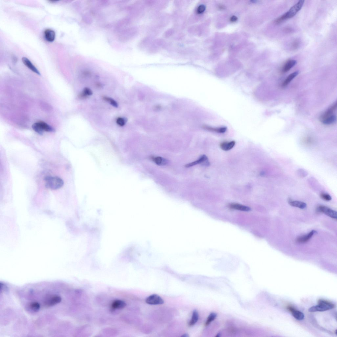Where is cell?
I'll use <instances>...</instances> for the list:
<instances>
[{
  "instance_id": "cell-1",
  "label": "cell",
  "mask_w": 337,
  "mask_h": 337,
  "mask_svg": "<svg viewBox=\"0 0 337 337\" xmlns=\"http://www.w3.org/2000/svg\"><path fill=\"white\" fill-rule=\"evenodd\" d=\"M304 2L305 1L303 0H300L292 6L288 11L277 19L275 22L276 24H279L286 19L293 17L301 9Z\"/></svg>"
},
{
  "instance_id": "cell-2",
  "label": "cell",
  "mask_w": 337,
  "mask_h": 337,
  "mask_svg": "<svg viewBox=\"0 0 337 337\" xmlns=\"http://www.w3.org/2000/svg\"><path fill=\"white\" fill-rule=\"evenodd\" d=\"M45 186L53 190L60 189L63 186L64 181L58 177L47 176L45 177Z\"/></svg>"
},
{
  "instance_id": "cell-3",
  "label": "cell",
  "mask_w": 337,
  "mask_h": 337,
  "mask_svg": "<svg viewBox=\"0 0 337 337\" xmlns=\"http://www.w3.org/2000/svg\"><path fill=\"white\" fill-rule=\"evenodd\" d=\"M335 308V305L327 300L322 299L318 300V305L313 306L309 309L310 312H324Z\"/></svg>"
},
{
  "instance_id": "cell-4",
  "label": "cell",
  "mask_w": 337,
  "mask_h": 337,
  "mask_svg": "<svg viewBox=\"0 0 337 337\" xmlns=\"http://www.w3.org/2000/svg\"><path fill=\"white\" fill-rule=\"evenodd\" d=\"M33 129L36 133L40 135H42L44 131L48 132H54V129L45 122L39 121L33 124L32 125Z\"/></svg>"
},
{
  "instance_id": "cell-5",
  "label": "cell",
  "mask_w": 337,
  "mask_h": 337,
  "mask_svg": "<svg viewBox=\"0 0 337 337\" xmlns=\"http://www.w3.org/2000/svg\"><path fill=\"white\" fill-rule=\"evenodd\" d=\"M317 210L318 212L324 213L332 218L337 219L336 211L330 209L328 207L324 206H320L318 207Z\"/></svg>"
},
{
  "instance_id": "cell-6",
  "label": "cell",
  "mask_w": 337,
  "mask_h": 337,
  "mask_svg": "<svg viewBox=\"0 0 337 337\" xmlns=\"http://www.w3.org/2000/svg\"><path fill=\"white\" fill-rule=\"evenodd\" d=\"M146 302L148 304L151 305H162L164 303L163 300L156 294L148 297L146 300Z\"/></svg>"
},
{
  "instance_id": "cell-7",
  "label": "cell",
  "mask_w": 337,
  "mask_h": 337,
  "mask_svg": "<svg viewBox=\"0 0 337 337\" xmlns=\"http://www.w3.org/2000/svg\"><path fill=\"white\" fill-rule=\"evenodd\" d=\"M199 164H202L204 166H209V163L208 161V158L206 155H202L199 160L186 165L185 167L189 168Z\"/></svg>"
},
{
  "instance_id": "cell-8",
  "label": "cell",
  "mask_w": 337,
  "mask_h": 337,
  "mask_svg": "<svg viewBox=\"0 0 337 337\" xmlns=\"http://www.w3.org/2000/svg\"><path fill=\"white\" fill-rule=\"evenodd\" d=\"M62 299L61 297L58 296H53L49 297L45 302V305L48 307L54 306L61 302Z\"/></svg>"
},
{
  "instance_id": "cell-9",
  "label": "cell",
  "mask_w": 337,
  "mask_h": 337,
  "mask_svg": "<svg viewBox=\"0 0 337 337\" xmlns=\"http://www.w3.org/2000/svg\"><path fill=\"white\" fill-rule=\"evenodd\" d=\"M288 309L292 313L293 316L296 319L298 320H302L305 318L304 315L303 313L297 310L292 306H289Z\"/></svg>"
},
{
  "instance_id": "cell-10",
  "label": "cell",
  "mask_w": 337,
  "mask_h": 337,
  "mask_svg": "<svg viewBox=\"0 0 337 337\" xmlns=\"http://www.w3.org/2000/svg\"><path fill=\"white\" fill-rule=\"evenodd\" d=\"M22 61L23 63L32 72L38 75H41L40 72H39L38 69L32 64L30 60H29L28 58L25 57H22Z\"/></svg>"
},
{
  "instance_id": "cell-11",
  "label": "cell",
  "mask_w": 337,
  "mask_h": 337,
  "mask_svg": "<svg viewBox=\"0 0 337 337\" xmlns=\"http://www.w3.org/2000/svg\"><path fill=\"white\" fill-rule=\"evenodd\" d=\"M44 35L46 40L48 42H52L55 40V33L51 29H46L44 32Z\"/></svg>"
},
{
  "instance_id": "cell-12",
  "label": "cell",
  "mask_w": 337,
  "mask_h": 337,
  "mask_svg": "<svg viewBox=\"0 0 337 337\" xmlns=\"http://www.w3.org/2000/svg\"><path fill=\"white\" fill-rule=\"evenodd\" d=\"M316 233H317V231L315 230H312L311 232L306 235L298 238L297 239V242L301 243L307 242L312 238L315 234Z\"/></svg>"
},
{
  "instance_id": "cell-13",
  "label": "cell",
  "mask_w": 337,
  "mask_h": 337,
  "mask_svg": "<svg viewBox=\"0 0 337 337\" xmlns=\"http://www.w3.org/2000/svg\"><path fill=\"white\" fill-rule=\"evenodd\" d=\"M337 108V102L333 104L320 117V120L321 121L324 119L333 114V112L336 110Z\"/></svg>"
},
{
  "instance_id": "cell-14",
  "label": "cell",
  "mask_w": 337,
  "mask_h": 337,
  "mask_svg": "<svg viewBox=\"0 0 337 337\" xmlns=\"http://www.w3.org/2000/svg\"><path fill=\"white\" fill-rule=\"evenodd\" d=\"M229 207L231 209L241 211H245V212L249 211L251 210L250 208L248 207L236 203L230 204L229 205Z\"/></svg>"
},
{
  "instance_id": "cell-15",
  "label": "cell",
  "mask_w": 337,
  "mask_h": 337,
  "mask_svg": "<svg viewBox=\"0 0 337 337\" xmlns=\"http://www.w3.org/2000/svg\"><path fill=\"white\" fill-rule=\"evenodd\" d=\"M236 142L234 141L229 142H224L220 145L221 149L224 151H229L235 146Z\"/></svg>"
},
{
  "instance_id": "cell-16",
  "label": "cell",
  "mask_w": 337,
  "mask_h": 337,
  "mask_svg": "<svg viewBox=\"0 0 337 337\" xmlns=\"http://www.w3.org/2000/svg\"><path fill=\"white\" fill-rule=\"evenodd\" d=\"M126 306V303L123 300H117L112 303L111 306L114 309H121L124 308Z\"/></svg>"
},
{
  "instance_id": "cell-17",
  "label": "cell",
  "mask_w": 337,
  "mask_h": 337,
  "mask_svg": "<svg viewBox=\"0 0 337 337\" xmlns=\"http://www.w3.org/2000/svg\"><path fill=\"white\" fill-rule=\"evenodd\" d=\"M297 63L296 61L295 60H290L287 61L283 66L282 72H288Z\"/></svg>"
},
{
  "instance_id": "cell-18",
  "label": "cell",
  "mask_w": 337,
  "mask_h": 337,
  "mask_svg": "<svg viewBox=\"0 0 337 337\" xmlns=\"http://www.w3.org/2000/svg\"><path fill=\"white\" fill-rule=\"evenodd\" d=\"M289 203L292 206L298 207L301 209H305L306 207V204L302 201H292L289 199Z\"/></svg>"
},
{
  "instance_id": "cell-19",
  "label": "cell",
  "mask_w": 337,
  "mask_h": 337,
  "mask_svg": "<svg viewBox=\"0 0 337 337\" xmlns=\"http://www.w3.org/2000/svg\"><path fill=\"white\" fill-rule=\"evenodd\" d=\"M299 73V71H297L289 75V76L286 79V80L283 82L282 86L283 87H286L298 75Z\"/></svg>"
},
{
  "instance_id": "cell-20",
  "label": "cell",
  "mask_w": 337,
  "mask_h": 337,
  "mask_svg": "<svg viewBox=\"0 0 337 337\" xmlns=\"http://www.w3.org/2000/svg\"><path fill=\"white\" fill-rule=\"evenodd\" d=\"M203 127L204 129L206 130L211 131L215 132H216V133H225L227 130V128L226 127L213 128L205 125Z\"/></svg>"
},
{
  "instance_id": "cell-21",
  "label": "cell",
  "mask_w": 337,
  "mask_h": 337,
  "mask_svg": "<svg viewBox=\"0 0 337 337\" xmlns=\"http://www.w3.org/2000/svg\"><path fill=\"white\" fill-rule=\"evenodd\" d=\"M336 116L333 114L324 119L321 122L324 124L330 125L336 122Z\"/></svg>"
},
{
  "instance_id": "cell-22",
  "label": "cell",
  "mask_w": 337,
  "mask_h": 337,
  "mask_svg": "<svg viewBox=\"0 0 337 337\" xmlns=\"http://www.w3.org/2000/svg\"><path fill=\"white\" fill-rule=\"evenodd\" d=\"M154 162L159 166H164L168 163V161L165 158L160 157L152 158Z\"/></svg>"
},
{
  "instance_id": "cell-23",
  "label": "cell",
  "mask_w": 337,
  "mask_h": 337,
  "mask_svg": "<svg viewBox=\"0 0 337 337\" xmlns=\"http://www.w3.org/2000/svg\"><path fill=\"white\" fill-rule=\"evenodd\" d=\"M28 309L33 312H37L40 308V305L37 302H33L31 303L28 307Z\"/></svg>"
},
{
  "instance_id": "cell-24",
  "label": "cell",
  "mask_w": 337,
  "mask_h": 337,
  "mask_svg": "<svg viewBox=\"0 0 337 337\" xmlns=\"http://www.w3.org/2000/svg\"><path fill=\"white\" fill-rule=\"evenodd\" d=\"M199 318V313H198L197 310H194L192 317L189 323V326H192L198 322Z\"/></svg>"
},
{
  "instance_id": "cell-25",
  "label": "cell",
  "mask_w": 337,
  "mask_h": 337,
  "mask_svg": "<svg viewBox=\"0 0 337 337\" xmlns=\"http://www.w3.org/2000/svg\"><path fill=\"white\" fill-rule=\"evenodd\" d=\"M217 316V314L214 312L211 313L208 316L205 325L207 326L210 325V324L215 319Z\"/></svg>"
},
{
  "instance_id": "cell-26",
  "label": "cell",
  "mask_w": 337,
  "mask_h": 337,
  "mask_svg": "<svg viewBox=\"0 0 337 337\" xmlns=\"http://www.w3.org/2000/svg\"><path fill=\"white\" fill-rule=\"evenodd\" d=\"M104 100L106 101L109 102L114 107H118V104L117 102L113 100V99L111 98H109L107 97H104L103 98Z\"/></svg>"
},
{
  "instance_id": "cell-27",
  "label": "cell",
  "mask_w": 337,
  "mask_h": 337,
  "mask_svg": "<svg viewBox=\"0 0 337 337\" xmlns=\"http://www.w3.org/2000/svg\"><path fill=\"white\" fill-rule=\"evenodd\" d=\"M126 122V120L125 118L121 117L118 118L116 120L117 124L121 127L124 126Z\"/></svg>"
},
{
  "instance_id": "cell-28",
  "label": "cell",
  "mask_w": 337,
  "mask_h": 337,
  "mask_svg": "<svg viewBox=\"0 0 337 337\" xmlns=\"http://www.w3.org/2000/svg\"><path fill=\"white\" fill-rule=\"evenodd\" d=\"M320 196L322 199L326 201H329L332 200L331 197L330 196V195L327 194L321 193L320 194Z\"/></svg>"
},
{
  "instance_id": "cell-29",
  "label": "cell",
  "mask_w": 337,
  "mask_h": 337,
  "mask_svg": "<svg viewBox=\"0 0 337 337\" xmlns=\"http://www.w3.org/2000/svg\"><path fill=\"white\" fill-rule=\"evenodd\" d=\"M82 92L88 97L89 96L91 95L92 94V90L90 88L87 87L84 88Z\"/></svg>"
},
{
  "instance_id": "cell-30",
  "label": "cell",
  "mask_w": 337,
  "mask_h": 337,
  "mask_svg": "<svg viewBox=\"0 0 337 337\" xmlns=\"http://www.w3.org/2000/svg\"><path fill=\"white\" fill-rule=\"evenodd\" d=\"M206 7L204 5H200L198 7L197 10V12L199 14H201L203 13L205 10Z\"/></svg>"
},
{
  "instance_id": "cell-31",
  "label": "cell",
  "mask_w": 337,
  "mask_h": 337,
  "mask_svg": "<svg viewBox=\"0 0 337 337\" xmlns=\"http://www.w3.org/2000/svg\"><path fill=\"white\" fill-rule=\"evenodd\" d=\"M0 290H1V292L2 293L4 292H6V290H7V287L4 285V284L1 283L0 284Z\"/></svg>"
},
{
  "instance_id": "cell-32",
  "label": "cell",
  "mask_w": 337,
  "mask_h": 337,
  "mask_svg": "<svg viewBox=\"0 0 337 337\" xmlns=\"http://www.w3.org/2000/svg\"><path fill=\"white\" fill-rule=\"evenodd\" d=\"M238 18L236 16H233L230 18V21L232 22H236Z\"/></svg>"
},
{
  "instance_id": "cell-33",
  "label": "cell",
  "mask_w": 337,
  "mask_h": 337,
  "mask_svg": "<svg viewBox=\"0 0 337 337\" xmlns=\"http://www.w3.org/2000/svg\"><path fill=\"white\" fill-rule=\"evenodd\" d=\"M181 336L183 337H189V336L187 334H184L182 336Z\"/></svg>"
}]
</instances>
